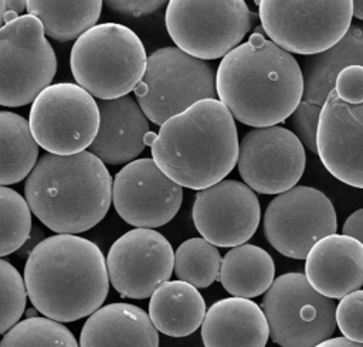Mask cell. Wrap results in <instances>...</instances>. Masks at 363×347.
Listing matches in <instances>:
<instances>
[{
    "label": "cell",
    "mask_w": 363,
    "mask_h": 347,
    "mask_svg": "<svg viewBox=\"0 0 363 347\" xmlns=\"http://www.w3.org/2000/svg\"><path fill=\"white\" fill-rule=\"evenodd\" d=\"M335 320L342 334L356 343H363V290H353L336 306Z\"/></svg>",
    "instance_id": "31"
},
{
    "label": "cell",
    "mask_w": 363,
    "mask_h": 347,
    "mask_svg": "<svg viewBox=\"0 0 363 347\" xmlns=\"http://www.w3.org/2000/svg\"><path fill=\"white\" fill-rule=\"evenodd\" d=\"M269 336L281 347H315L336 327L335 302L318 293L303 273L274 279L262 299Z\"/></svg>",
    "instance_id": "9"
},
{
    "label": "cell",
    "mask_w": 363,
    "mask_h": 347,
    "mask_svg": "<svg viewBox=\"0 0 363 347\" xmlns=\"http://www.w3.org/2000/svg\"><path fill=\"white\" fill-rule=\"evenodd\" d=\"M183 188L153 161L143 157L126 163L112 181V203L119 217L136 228H156L174 218Z\"/></svg>",
    "instance_id": "14"
},
{
    "label": "cell",
    "mask_w": 363,
    "mask_h": 347,
    "mask_svg": "<svg viewBox=\"0 0 363 347\" xmlns=\"http://www.w3.org/2000/svg\"><path fill=\"white\" fill-rule=\"evenodd\" d=\"M156 135H157V133L149 130V132L145 135V139H143V140H145V144H146V146H150V144L153 143V140L156 139Z\"/></svg>",
    "instance_id": "39"
},
{
    "label": "cell",
    "mask_w": 363,
    "mask_h": 347,
    "mask_svg": "<svg viewBox=\"0 0 363 347\" xmlns=\"http://www.w3.org/2000/svg\"><path fill=\"white\" fill-rule=\"evenodd\" d=\"M316 154L339 181L363 188V102L349 103L332 89L319 113Z\"/></svg>",
    "instance_id": "17"
},
{
    "label": "cell",
    "mask_w": 363,
    "mask_h": 347,
    "mask_svg": "<svg viewBox=\"0 0 363 347\" xmlns=\"http://www.w3.org/2000/svg\"><path fill=\"white\" fill-rule=\"evenodd\" d=\"M173 262V248L160 232L153 228H135L111 245L106 271L121 296L145 299L170 279Z\"/></svg>",
    "instance_id": "15"
},
{
    "label": "cell",
    "mask_w": 363,
    "mask_h": 347,
    "mask_svg": "<svg viewBox=\"0 0 363 347\" xmlns=\"http://www.w3.org/2000/svg\"><path fill=\"white\" fill-rule=\"evenodd\" d=\"M28 125L45 152L60 156L79 153L98 133V103L78 84H51L31 102Z\"/></svg>",
    "instance_id": "11"
},
{
    "label": "cell",
    "mask_w": 363,
    "mask_h": 347,
    "mask_svg": "<svg viewBox=\"0 0 363 347\" xmlns=\"http://www.w3.org/2000/svg\"><path fill=\"white\" fill-rule=\"evenodd\" d=\"M146 50L138 34L118 23L95 24L71 48L69 67L79 86L99 99L128 95L142 79Z\"/></svg>",
    "instance_id": "5"
},
{
    "label": "cell",
    "mask_w": 363,
    "mask_h": 347,
    "mask_svg": "<svg viewBox=\"0 0 363 347\" xmlns=\"http://www.w3.org/2000/svg\"><path fill=\"white\" fill-rule=\"evenodd\" d=\"M38 144L28 120L18 113L0 110V186L26 178L37 163Z\"/></svg>",
    "instance_id": "26"
},
{
    "label": "cell",
    "mask_w": 363,
    "mask_h": 347,
    "mask_svg": "<svg viewBox=\"0 0 363 347\" xmlns=\"http://www.w3.org/2000/svg\"><path fill=\"white\" fill-rule=\"evenodd\" d=\"M305 259L308 282L326 297L342 299L363 285V245L349 235L320 238Z\"/></svg>",
    "instance_id": "18"
},
{
    "label": "cell",
    "mask_w": 363,
    "mask_h": 347,
    "mask_svg": "<svg viewBox=\"0 0 363 347\" xmlns=\"http://www.w3.org/2000/svg\"><path fill=\"white\" fill-rule=\"evenodd\" d=\"M335 92L349 103L363 102V67L347 65L339 71L335 79Z\"/></svg>",
    "instance_id": "32"
},
{
    "label": "cell",
    "mask_w": 363,
    "mask_h": 347,
    "mask_svg": "<svg viewBox=\"0 0 363 347\" xmlns=\"http://www.w3.org/2000/svg\"><path fill=\"white\" fill-rule=\"evenodd\" d=\"M55 72L57 57L37 17L23 14L0 27V105L31 103Z\"/></svg>",
    "instance_id": "10"
},
{
    "label": "cell",
    "mask_w": 363,
    "mask_h": 347,
    "mask_svg": "<svg viewBox=\"0 0 363 347\" xmlns=\"http://www.w3.org/2000/svg\"><path fill=\"white\" fill-rule=\"evenodd\" d=\"M31 212L57 234H79L106 215L112 201V177L89 150L41 156L24 184Z\"/></svg>",
    "instance_id": "4"
},
{
    "label": "cell",
    "mask_w": 363,
    "mask_h": 347,
    "mask_svg": "<svg viewBox=\"0 0 363 347\" xmlns=\"http://www.w3.org/2000/svg\"><path fill=\"white\" fill-rule=\"evenodd\" d=\"M264 34L288 52L315 55L343 38L352 0H254Z\"/></svg>",
    "instance_id": "7"
},
{
    "label": "cell",
    "mask_w": 363,
    "mask_h": 347,
    "mask_svg": "<svg viewBox=\"0 0 363 347\" xmlns=\"http://www.w3.org/2000/svg\"><path fill=\"white\" fill-rule=\"evenodd\" d=\"M26 302L24 279L10 262L0 259V333H6L20 320Z\"/></svg>",
    "instance_id": "30"
},
{
    "label": "cell",
    "mask_w": 363,
    "mask_h": 347,
    "mask_svg": "<svg viewBox=\"0 0 363 347\" xmlns=\"http://www.w3.org/2000/svg\"><path fill=\"white\" fill-rule=\"evenodd\" d=\"M275 265L271 255L252 244L233 246L221 259L217 280L233 296L255 297L274 282Z\"/></svg>",
    "instance_id": "24"
},
{
    "label": "cell",
    "mask_w": 363,
    "mask_h": 347,
    "mask_svg": "<svg viewBox=\"0 0 363 347\" xmlns=\"http://www.w3.org/2000/svg\"><path fill=\"white\" fill-rule=\"evenodd\" d=\"M206 302L199 289L183 280H166L150 295L149 317L166 336L186 337L203 323Z\"/></svg>",
    "instance_id": "23"
},
{
    "label": "cell",
    "mask_w": 363,
    "mask_h": 347,
    "mask_svg": "<svg viewBox=\"0 0 363 347\" xmlns=\"http://www.w3.org/2000/svg\"><path fill=\"white\" fill-rule=\"evenodd\" d=\"M315 347H363V343H356L346 337H333V339L329 337L322 343L316 344Z\"/></svg>",
    "instance_id": "35"
},
{
    "label": "cell",
    "mask_w": 363,
    "mask_h": 347,
    "mask_svg": "<svg viewBox=\"0 0 363 347\" xmlns=\"http://www.w3.org/2000/svg\"><path fill=\"white\" fill-rule=\"evenodd\" d=\"M306 164L305 147L298 136L282 126L255 127L238 143L237 166L244 183L261 194H279L292 188Z\"/></svg>",
    "instance_id": "13"
},
{
    "label": "cell",
    "mask_w": 363,
    "mask_h": 347,
    "mask_svg": "<svg viewBox=\"0 0 363 347\" xmlns=\"http://www.w3.org/2000/svg\"><path fill=\"white\" fill-rule=\"evenodd\" d=\"M104 1L111 10L119 14L140 17V16H147L157 11L169 0H104Z\"/></svg>",
    "instance_id": "33"
},
{
    "label": "cell",
    "mask_w": 363,
    "mask_h": 347,
    "mask_svg": "<svg viewBox=\"0 0 363 347\" xmlns=\"http://www.w3.org/2000/svg\"><path fill=\"white\" fill-rule=\"evenodd\" d=\"M6 13V0H0V27L4 24L3 16Z\"/></svg>",
    "instance_id": "40"
},
{
    "label": "cell",
    "mask_w": 363,
    "mask_h": 347,
    "mask_svg": "<svg viewBox=\"0 0 363 347\" xmlns=\"http://www.w3.org/2000/svg\"><path fill=\"white\" fill-rule=\"evenodd\" d=\"M79 347H159V334L143 309L119 302L89 314Z\"/></svg>",
    "instance_id": "21"
},
{
    "label": "cell",
    "mask_w": 363,
    "mask_h": 347,
    "mask_svg": "<svg viewBox=\"0 0 363 347\" xmlns=\"http://www.w3.org/2000/svg\"><path fill=\"white\" fill-rule=\"evenodd\" d=\"M99 127L89 152L105 164H125L135 160L145 149L149 119L139 103L129 95L101 99Z\"/></svg>",
    "instance_id": "19"
},
{
    "label": "cell",
    "mask_w": 363,
    "mask_h": 347,
    "mask_svg": "<svg viewBox=\"0 0 363 347\" xmlns=\"http://www.w3.org/2000/svg\"><path fill=\"white\" fill-rule=\"evenodd\" d=\"M254 14L245 0H169L164 23L177 48L217 59L241 44Z\"/></svg>",
    "instance_id": "8"
},
{
    "label": "cell",
    "mask_w": 363,
    "mask_h": 347,
    "mask_svg": "<svg viewBox=\"0 0 363 347\" xmlns=\"http://www.w3.org/2000/svg\"><path fill=\"white\" fill-rule=\"evenodd\" d=\"M17 17H18L17 13L10 11V10H6V13H4V16H3V21H4V23H10V21L16 20Z\"/></svg>",
    "instance_id": "38"
},
{
    "label": "cell",
    "mask_w": 363,
    "mask_h": 347,
    "mask_svg": "<svg viewBox=\"0 0 363 347\" xmlns=\"http://www.w3.org/2000/svg\"><path fill=\"white\" fill-rule=\"evenodd\" d=\"M221 256L216 245L204 238H190L179 245L173 271L179 280L196 288H207L217 280Z\"/></svg>",
    "instance_id": "27"
},
{
    "label": "cell",
    "mask_w": 363,
    "mask_h": 347,
    "mask_svg": "<svg viewBox=\"0 0 363 347\" xmlns=\"http://www.w3.org/2000/svg\"><path fill=\"white\" fill-rule=\"evenodd\" d=\"M31 210L16 190L0 186V256L21 248L30 237Z\"/></svg>",
    "instance_id": "29"
},
{
    "label": "cell",
    "mask_w": 363,
    "mask_h": 347,
    "mask_svg": "<svg viewBox=\"0 0 363 347\" xmlns=\"http://www.w3.org/2000/svg\"><path fill=\"white\" fill-rule=\"evenodd\" d=\"M269 329L262 309L247 297L214 302L201 323L204 347H265Z\"/></svg>",
    "instance_id": "20"
},
{
    "label": "cell",
    "mask_w": 363,
    "mask_h": 347,
    "mask_svg": "<svg viewBox=\"0 0 363 347\" xmlns=\"http://www.w3.org/2000/svg\"><path fill=\"white\" fill-rule=\"evenodd\" d=\"M336 211L330 200L319 190L294 186L277 194L264 214V234L279 254L305 259L320 238L336 234Z\"/></svg>",
    "instance_id": "12"
},
{
    "label": "cell",
    "mask_w": 363,
    "mask_h": 347,
    "mask_svg": "<svg viewBox=\"0 0 363 347\" xmlns=\"http://www.w3.org/2000/svg\"><path fill=\"white\" fill-rule=\"evenodd\" d=\"M24 286L33 306L57 322H75L98 310L109 290L106 261L92 241L57 234L30 252Z\"/></svg>",
    "instance_id": "2"
},
{
    "label": "cell",
    "mask_w": 363,
    "mask_h": 347,
    "mask_svg": "<svg viewBox=\"0 0 363 347\" xmlns=\"http://www.w3.org/2000/svg\"><path fill=\"white\" fill-rule=\"evenodd\" d=\"M6 10L14 11L18 16H23V11L27 10L26 0H6Z\"/></svg>",
    "instance_id": "36"
},
{
    "label": "cell",
    "mask_w": 363,
    "mask_h": 347,
    "mask_svg": "<svg viewBox=\"0 0 363 347\" xmlns=\"http://www.w3.org/2000/svg\"><path fill=\"white\" fill-rule=\"evenodd\" d=\"M104 0H26L27 14L37 17L45 35L65 42L95 25Z\"/></svg>",
    "instance_id": "25"
},
{
    "label": "cell",
    "mask_w": 363,
    "mask_h": 347,
    "mask_svg": "<svg viewBox=\"0 0 363 347\" xmlns=\"http://www.w3.org/2000/svg\"><path fill=\"white\" fill-rule=\"evenodd\" d=\"M0 347H79L74 334L61 322L48 317H27L9 329Z\"/></svg>",
    "instance_id": "28"
},
{
    "label": "cell",
    "mask_w": 363,
    "mask_h": 347,
    "mask_svg": "<svg viewBox=\"0 0 363 347\" xmlns=\"http://www.w3.org/2000/svg\"><path fill=\"white\" fill-rule=\"evenodd\" d=\"M238 143L230 110L217 98H207L163 122L150 152L170 180L203 190L231 173L238 159Z\"/></svg>",
    "instance_id": "3"
},
{
    "label": "cell",
    "mask_w": 363,
    "mask_h": 347,
    "mask_svg": "<svg viewBox=\"0 0 363 347\" xmlns=\"http://www.w3.org/2000/svg\"><path fill=\"white\" fill-rule=\"evenodd\" d=\"M218 101L238 122L267 127L285 122L303 95V75L291 52L255 28L227 52L216 72Z\"/></svg>",
    "instance_id": "1"
},
{
    "label": "cell",
    "mask_w": 363,
    "mask_h": 347,
    "mask_svg": "<svg viewBox=\"0 0 363 347\" xmlns=\"http://www.w3.org/2000/svg\"><path fill=\"white\" fill-rule=\"evenodd\" d=\"M353 16L359 20H363V0H352Z\"/></svg>",
    "instance_id": "37"
},
{
    "label": "cell",
    "mask_w": 363,
    "mask_h": 347,
    "mask_svg": "<svg viewBox=\"0 0 363 347\" xmlns=\"http://www.w3.org/2000/svg\"><path fill=\"white\" fill-rule=\"evenodd\" d=\"M133 92L146 118L162 125L194 102L216 98V74L204 59L177 47H163L147 57Z\"/></svg>",
    "instance_id": "6"
},
{
    "label": "cell",
    "mask_w": 363,
    "mask_h": 347,
    "mask_svg": "<svg viewBox=\"0 0 363 347\" xmlns=\"http://www.w3.org/2000/svg\"><path fill=\"white\" fill-rule=\"evenodd\" d=\"M347 65L363 67V25L350 24L340 41L319 54L305 58L302 64L303 95L301 105L320 112L328 93L335 86L339 71Z\"/></svg>",
    "instance_id": "22"
},
{
    "label": "cell",
    "mask_w": 363,
    "mask_h": 347,
    "mask_svg": "<svg viewBox=\"0 0 363 347\" xmlns=\"http://www.w3.org/2000/svg\"><path fill=\"white\" fill-rule=\"evenodd\" d=\"M193 222L199 234L216 246H237L257 231L261 208L255 193L237 180H221L199 190Z\"/></svg>",
    "instance_id": "16"
},
{
    "label": "cell",
    "mask_w": 363,
    "mask_h": 347,
    "mask_svg": "<svg viewBox=\"0 0 363 347\" xmlns=\"http://www.w3.org/2000/svg\"><path fill=\"white\" fill-rule=\"evenodd\" d=\"M342 234L357 239L363 245V208L356 210L346 218Z\"/></svg>",
    "instance_id": "34"
}]
</instances>
